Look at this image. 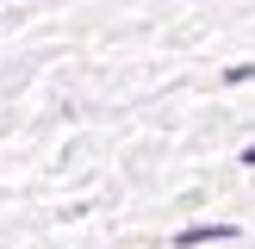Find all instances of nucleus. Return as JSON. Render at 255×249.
<instances>
[{
  "label": "nucleus",
  "instance_id": "f03ea898",
  "mask_svg": "<svg viewBox=\"0 0 255 249\" xmlns=\"http://www.w3.org/2000/svg\"><path fill=\"white\" fill-rule=\"evenodd\" d=\"M243 162H249V168H255V143H249V149H243Z\"/></svg>",
  "mask_w": 255,
  "mask_h": 249
},
{
  "label": "nucleus",
  "instance_id": "f257e3e1",
  "mask_svg": "<svg viewBox=\"0 0 255 249\" xmlns=\"http://www.w3.org/2000/svg\"><path fill=\"white\" fill-rule=\"evenodd\" d=\"M218 237H237V224H193V231L174 237V249H199V243H218Z\"/></svg>",
  "mask_w": 255,
  "mask_h": 249
}]
</instances>
